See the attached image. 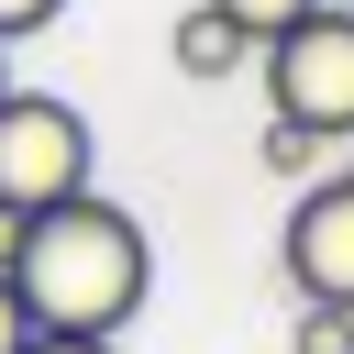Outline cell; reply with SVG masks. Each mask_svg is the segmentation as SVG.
Here are the masks:
<instances>
[{
	"mask_svg": "<svg viewBox=\"0 0 354 354\" xmlns=\"http://www.w3.org/2000/svg\"><path fill=\"white\" fill-rule=\"evenodd\" d=\"M22 343H33V310H22V299H11V277H0V354H22Z\"/></svg>",
	"mask_w": 354,
	"mask_h": 354,
	"instance_id": "30bf717a",
	"label": "cell"
},
{
	"mask_svg": "<svg viewBox=\"0 0 354 354\" xmlns=\"http://www.w3.org/2000/svg\"><path fill=\"white\" fill-rule=\"evenodd\" d=\"M11 299L33 310V332H88V343H122L133 310L155 299V243L122 199L77 188L55 210L22 221V254H11Z\"/></svg>",
	"mask_w": 354,
	"mask_h": 354,
	"instance_id": "6da1fadb",
	"label": "cell"
},
{
	"mask_svg": "<svg viewBox=\"0 0 354 354\" xmlns=\"http://www.w3.org/2000/svg\"><path fill=\"white\" fill-rule=\"evenodd\" d=\"M277 266L299 299H343L354 310V177H310L288 232H277Z\"/></svg>",
	"mask_w": 354,
	"mask_h": 354,
	"instance_id": "277c9868",
	"label": "cell"
},
{
	"mask_svg": "<svg viewBox=\"0 0 354 354\" xmlns=\"http://www.w3.org/2000/svg\"><path fill=\"white\" fill-rule=\"evenodd\" d=\"M100 177V144H88V111L55 100V88H0V210H55Z\"/></svg>",
	"mask_w": 354,
	"mask_h": 354,
	"instance_id": "7a4b0ae2",
	"label": "cell"
},
{
	"mask_svg": "<svg viewBox=\"0 0 354 354\" xmlns=\"http://www.w3.org/2000/svg\"><path fill=\"white\" fill-rule=\"evenodd\" d=\"M55 11H66V0H0V44H33Z\"/></svg>",
	"mask_w": 354,
	"mask_h": 354,
	"instance_id": "9c48e42d",
	"label": "cell"
},
{
	"mask_svg": "<svg viewBox=\"0 0 354 354\" xmlns=\"http://www.w3.org/2000/svg\"><path fill=\"white\" fill-rule=\"evenodd\" d=\"M166 55H177V77H188V88H221V77H243V66H254V33H243L232 11H210V0H188V11H177V33H166Z\"/></svg>",
	"mask_w": 354,
	"mask_h": 354,
	"instance_id": "5b68a950",
	"label": "cell"
},
{
	"mask_svg": "<svg viewBox=\"0 0 354 354\" xmlns=\"http://www.w3.org/2000/svg\"><path fill=\"white\" fill-rule=\"evenodd\" d=\"M11 254H22V210H0V277H11Z\"/></svg>",
	"mask_w": 354,
	"mask_h": 354,
	"instance_id": "7c38bea8",
	"label": "cell"
},
{
	"mask_svg": "<svg viewBox=\"0 0 354 354\" xmlns=\"http://www.w3.org/2000/svg\"><path fill=\"white\" fill-rule=\"evenodd\" d=\"M288 354H354V310H343V299H299Z\"/></svg>",
	"mask_w": 354,
	"mask_h": 354,
	"instance_id": "52a82bcc",
	"label": "cell"
},
{
	"mask_svg": "<svg viewBox=\"0 0 354 354\" xmlns=\"http://www.w3.org/2000/svg\"><path fill=\"white\" fill-rule=\"evenodd\" d=\"M321 11H354V0H321Z\"/></svg>",
	"mask_w": 354,
	"mask_h": 354,
	"instance_id": "5bb4252c",
	"label": "cell"
},
{
	"mask_svg": "<svg viewBox=\"0 0 354 354\" xmlns=\"http://www.w3.org/2000/svg\"><path fill=\"white\" fill-rule=\"evenodd\" d=\"M254 66H266L277 122H299V133H321V144H354V11L288 22L277 44H254Z\"/></svg>",
	"mask_w": 354,
	"mask_h": 354,
	"instance_id": "3957f363",
	"label": "cell"
},
{
	"mask_svg": "<svg viewBox=\"0 0 354 354\" xmlns=\"http://www.w3.org/2000/svg\"><path fill=\"white\" fill-rule=\"evenodd\" d=\"M22 354H111V343H88V332H33Z\"/></svg>",
	"mask_w": 354,
	"mask_h": 354,
	"instance_id": "8fae6325",
	"label": "cell"
},
{
	"mask_svg": "<svg viewBox=\"0 0 354 354\" xmlns=\"http://www.w3.org/2000/svg\"><path fill=\"white\" fill-rule=\"evenodd\" d=\"M321 155H332L321 133H299V122H277V111H266V144H254V166H266V177H321Z\"/></svg>",
	"mask_w": 354,
	"mask_h": 354,
	"instance_id": "8992f818",
	"label": "cell"
},
{
	"mask_svg": "<svg viewBox=\"0 0 354 354\" xmlns=\"http://www.w3.org/2000/svg\"><path fill=\"white\" fill-rule=\"evenodd\" d=\"M0 88H11V44H0Z\"/></svg>",
	"mask_w": 354,
	"mask_h": 354,
	"instance_id": "4fadbf2b",
	"label": "cell"
},
{
	"mask_svg": "<svg viewBox=\"0 0 354 354\" xmlns=\"http://www.w3.org/2000/svg\"><path fill=\"white\" fill-rule=\"evenodd\" d=\"M210 11H232V22L254 33V44H277V33H288V22H310L321 0H210Z\"/></svg>",
	"mask_w": 354,
	"mask_h": 354,
	"instance_id": "ba28073f",
	"label": "cell"
}]
</instances>
